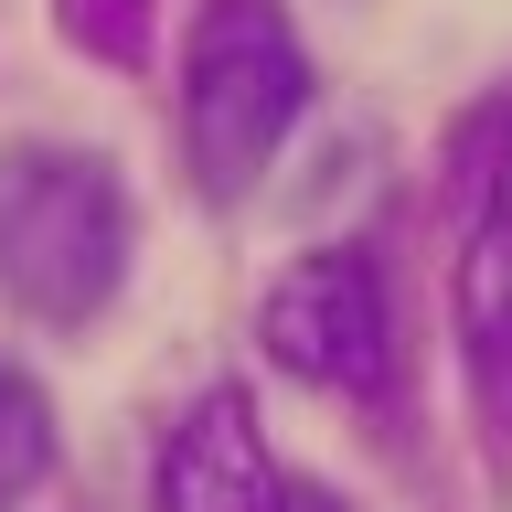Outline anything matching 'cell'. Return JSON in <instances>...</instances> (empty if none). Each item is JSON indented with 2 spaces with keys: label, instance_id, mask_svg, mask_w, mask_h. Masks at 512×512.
<instances>
[{
  "label": "cell",
  "instance_id": "obj_1",
  "mask_svg": "<svg viewBox=\"0 0 512 512\" xmlns=\"http://www.w3.org/2000/svg\"><path fill=\"white\" fill-rule=\"evenodd\" d=\"M128 278V192L96 150H0V288L32 320H96Z\"/></svg>",
  "mask_w": 512,
  "mask_h": 512
},
{
  "label": "cell",
  "instance_id": "obj_2",
  "mask_svg": "<svg viewBox=\"0 0 512 512\" xmlns=\"http://www.w3.org/2000/svg\"><path fill=\"white\" fill-rule=\"evenodd\" d=\"M310 107V54L278 0H203L182 43V139L214 203H246Z\"/></svg>",
  "mask_w": 512,
  "mask_h": 512
},
{
  "label": "cell",
  "instance_id": "obj_3",
  "mask_svg": "<svg viewBox=\"0 0 512 512\" xmlns=\"http://www.w3.org/2000/svg\"><path fill=\"white\" fill-rule=\"evenodd\" d=\"M256 331H267V363L299 374V384H320V395H374V384L395 374L384 278H374V256H352V246L299 256V267L267 288Z\"/></svg>",
  "mask_w": 512,
  "mask_h": 512
},
{
  "label": "cell",
  "instance_id": "obj_4",
  "mask_svg": "<svg viewBox=\"0 0 512 512\" xmlns=\"http://www.w3.org/2000/svg\"><path fill=\"white\" fill-rule=\"evenodd\" d=\"M150 491H160V512H278L288 502V480L267 470V438H256V406L235 384H214V395L171 427Z\"/></svg>",
  "mask_w": 512,
  "mask_h": 512
},
{
  "label": "cell",
  "instance_id": "obj_5",
  "mask_svg": "<svg viewBox=\"0 0 512 512\" xmlns=\"http://www.w3.org/2000/svg\"><path fill=\"white\" fill-rule=\"evenodd\" d=\"M459 352H470V395L491 427H512V150L480 192V224L459 246Z\"/></svg>",
  "mask_w": 512,
  "mask_h": 512
},
{
  "label": "cell",
  "instance_id": "obj_6",
  "mask_svg": "<svg viewBox=\"0 0 512 512\" xmlns=\"http://www.w3.org/2000/svg\"><path fill=\"white\" fill-rule=\"evenodd\" d=\"M43 459H54V427H43V395H32L11 363H0V512L22 502L32 480H43Z\"/></svg>",
  "mask_w": 512,
  "mask_h": 512
},
{
  "label": "cell",
  "instance_id": "obj_7",
  "mask_svg": "<svg viewBox=\"0 0 512 512\" xmlns=\"http://www.w3.org/2000/svg\"><path fill=\"white\" fill-rule=\"evenodd\" d=\"M64 32H75V43H96V54H139L150 0H64Z\"/></svg>",
  "mask_w": 512,
  "mask_h": 512
},
{
  "label": "cell",
  "instance_id": "obj_8",
  "mask_svg": "<svg viewBox=\"0 0 512 512\" xmlns=\"http://www.w3.org/2000/svg\"><path fill=\"white\" fill-rule=\"evenodd\" d=\"M278 512H352V502H331V491H288Z\"/></svg>",
  "mask_w": 512,
  "mask_h": 512
}]
</instances>
